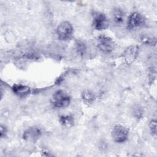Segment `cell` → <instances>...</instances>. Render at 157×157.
Instances as JSON below:
<instances>
[{
  "instance_id": "obj_1",
  "label": "cell",
  "mask_w": 157,
  "mask_h": 157,
  "mask_svg": "<svg viewBox=\"0 0 157 157\" xmlns=\"http://www.w3.org/2000/svg\"><path fill=\"white\" fill-rule=\"evenodd\" d=\"M71 102L69 95L64 90H58L52 96L51 102L52 105L58 109L67 107Z\"/></svg>"
},
{
  "instance_id": "obj_2",
  "label": "cell",
  "mask_w": 157,
  "mask_h": 157,
  "mask_svg": "<svg viewBox=\"0 0 157 157\" xmlns=\"http://www.w3.org/2000/svg\"><path fill=\"white\" fill-rule=\"evenodd\" d=\"M73 27L72 25L67 21L61 22L56 28V34L61 40H69L73 34Z\"/></svg>"
},
{
  "instance_id": "obj_3",
  "label": "cell",
  "mask_w": 157,
  "mask_h": 157,
  "mask_svg": "<svg viewBox=\"0 0 157 157\" xmlns=\"http://www.w3.org/2000/svg\"><path fill=\"white\" fill-rule=\"evenodd\" d=\"M129 136V130L120 124L115 126L112 131V139L117 143H123L127 140Z\"/></svg>"
},
{
  "instance_id": "obj_4",
  "label": "cell",
  "mask_w": 157,
  "mask_h": 157,
  "mask_svg": "<svg viewBox=\"0 0 157 157\" xmlns=\"http://www.w3.org/2000/svg\"><path fill=\"white\" fill-rule=\"evenodd\" d=\"M97 47L102 52L110 53L115 48V43L112 38L105 35H101L96 39Z\"/></svg>"
},
{
  "instance_id": "obj_5",
  "label": "cell",
  "mask_w": 157,
  "mask_h": 157,
  "mask_svg": "<svg viewBox=\"0 0 157 157\" xmlns=\"http://www.w3.org/2000/svg\"><path fill=\"white\" fill-rule=\"evenodd\" d=\"M93 25L96 30H104L109 27V20L105 14L101 12H95L93 15Z\"/></svg>"
},
{
  "instance_id": "obj_6",
  "label": "cell",
  "mask_w": 157,
  "mask_h": 157,
  "mask_svg": "<svg viewBox=\"0 0 157 157\" xmlns=\"http://www.w3.org/2000/svg\"><path fill=\"white\" fill-rule=\"evenodd\" d=\"M41 134L42 131L40 128L36 126H32L24 131L23 137L26 141L35 142L40 138Z\"/></svg>"
},
{
  "instance_id": "obj_7",
  "label": "cell",
  "mask_w": 157,
  "mask_h": 157,
  "mask_svg": "<svg viewBox=\"0 0 157 157\" xmlns=\"http://www.w3.org/2000/svg\"><path fill=\"white\" fill-rule=\"evenodd\" d=\"M144 23L145 19L143 16L138 12H134L130 15L128 19V28L133 29L143 26Z\"/></svg>"
},
{
  "instance_id": "obj_8",
  "label": "cell",
  "mask_w": 157,
  "mask_h": 157,
  "mask_svg": "<svg viewBox=\"0 0 157 157\" xmlns=\"http://www.w3.org/2000/svg\"><path fill=\"white\" fill-rule=\"evenodd\" d=\"M139 53V47L132 45L126 48L124 52V58L128 64H131L136 59Z\"/></svg>"
},
{
  "instance_id": "obj_9",
  "label": "cell",
  "mask_w": 157,
  "mask_h": 157,
  "mask_svg": "<svg viewBox=\"0 0 157 157\" xmlns=\"http://www.w3.org/2000/svg\"><path fill=\"white\" fill-rule=\"evenodd\" d=\"M13 91L20 96H24L30 93V88L21 84H15L12 87Z\"/></svg>"
},
{
  "instance_id": "obj_10",
  "label": "cell",
  "mask_w": 157,
  "mask_h": 157,
  "mask_svg": "<svg viewBox=\"0 0 157 157\" xmlns=\"http://www.w3.org/2000/svg\"><path fill=\"white\" fill-rule=\"evenodd\" d=\"M113 18L115 23L117 25H121L123 23L124 19V13L123 10L118 7L115 8L113 10Z\"/></svg>"
},
{
  "instance_id": "obj_11",
  "label": "cell",
  "mask_w": 157,
  "mask_h": 157,
  "mask_svg": "<svg viewBox=\"0 0 157 157\" xmlns=\"http://www.w3.org/2000/svg\"><path fill=\"white\" fill-rule=\"evenodd\" d=\"M59 121L61 124L66 128L71 127L74 124V117L71 115H63L59 117Z\"/></svg>"
},
{
  "instance_id": "obj_12",
  "label": "cell",
  "mask_w": 157,
  "mask_h": 157,
  "mask_svg": "<svg viewBox=\"0 0 157 157\" xmlns=\"http://www.w3.org/2000/svg\"><path fill=\"white\" fill-rule=\"evenodd\" d=\"M82 98L85 103L91 104L94 101L95 96L91 91L89 90H85L82 93Z\"/></svg>"
},
{
  "instance_id": "obj_13",
  "label": "cell",
  "mask_w": 157,
  "mask_h": 157,
  "mask_svg": "<svg viewBox=\"0 0 157 157\" xmlns=\"http://www.w3.org/2000/svg\"><path fill=\"white\" fill-rule=\"evenodd\" d=\"M149 129L151 134L154 136L156 134V121L155 119L151 120L149 123Z\"/></svg>"
},
{
  "instance_id": "obj_14",
  "label": "cell",
  "mask_w": 157,
  "mask_h": 157,
  "mask_svg": "<svg viewBox=\"0 0 157 157\" xmlns=\"http://www.w3.org/2000/svg\"><path fill=\"white\" fill-rule=\"evenodd\" d=\"M76 49L78 53H80V55H83L85 52L86 47H85V44L83 42H78L76 44Z\"/></svg>"
},
{
  "instance_id": "obj_15",
  "label": "cell",
  "mask_w": 157,
  "mask_h": 157,
  "mask_svg": "<svg viewBox=\"0 0 157 157\" xmlns=\"http://www.w3.org/2000/svg\"><path fill=\"white\" fill-rule=\"evenodd\" d=\"M142 40H143V42L145 44H153V40L155 41V39H153L149 37H147V36H145V37H142Z\"/></svg>"
},
{
  "instance_id": "obj_16",
  "label": "cell",
  "mask_w": 157,
  "mask_h": 157,
  "mask_svg": "<svg viewBox=\"0 0 157 157\" xmlns=\"http://www.w3.org/2000/svg\"><path fill=\"white\" fill-rule=\"evenodd\" d=\"M7 132V131L6 128L5 126L1 125V138H4L6 136Z\"/></svg>"
}]
</instances>
